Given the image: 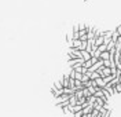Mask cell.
I'll list each match as a JSON object with an SVG mask.
<instances>
[{
	"label": "cell",
	"instance_id": "cell-1",
	"mask_svg": "<svg viewBox=\"0 0 121 117\" xmlns=\"http://www.w3.org/2000/svg\"><path fill=\"white\" fill-rule=\"evenodd\" d=\"M92 110H94V105L88 103L87 106L83 108V116L84 117H91V112H92Z\"/></svg>",
	"mask_w": 121,
	"mask_h": 117
},
{
	"label": "cell",
	"instance_id": "cell-2",
	"mask_svg": "<svg viewBox=\"0 0 121 117\" xmlns=\"http://www.w3.org/2000/svg\"><path fill=\"white\" fill-rule=\"evenodd\" d=\"M91 56H92V55H91L90 51H87V50H83V51H81V58H83L84 61H88V59H91Z\"/></svg>",
	"mask_w": 121,
	"mask_h": 117
},
{
	"label": "cell",
	"instance_id": "cell-3",
	"mask_svg": "<svg viewBox=\"0 0 121 117\" xmlns=\"http://www.w3.org/2000/svg\"><path fill=\"white\" fill-rule=\"evenodd\" d=\"M95 81H96V86H98L99 88H105L106 83H105V80H103L102 77H98V78H95Z\"/></svg>",
	"mask_w": 121,
	"mask_h": 117
},
{
	"label": "cell",
	"instance_id": "cell-4",
	"mask_svg": "<svg viewBox=\"0 0 121 117\" xmlns=\"http://www.w3.org/2000/svg\"><path fill=\"white\" fill-rule=\"evenodd\" d=\"M103 35H99V36H96L95 37V46H100V44H103Z\"/></svg>",
	"mask_w": 121,
	"mask_h": 117
},
{
	"label": "cell",
	"instance_id": "cell-5",
	"mask_svg": "<svg viewBox=\"0 0 121 117\" xmlns=\"http://www.w3.org/2000/svg\"><path fill=\"white\" fill-rule=\"evenodd\" d=\"M110 58V51H103V52H100V59H109Z\"/></svg>",
	"mask_w": 121,
	"mask_h": 117
},
{
	"label": "cell",
	"instance_id": "cell-6",
	"mask_svg": "<svg viewBox=\"0 0 121 117\" xmlns=\"http://www.w3.org/2000/svg\"><path fill=\"white\" fill-rule=\"evenodd\" d=\"M106 47H107V51H112V50H114V48H116V43L112 40V41H109V43L106 44Z\"/></svg>",
	"mask_w": 121,
	"mask_h": 117
},
{
	"label": "cell",
	"instance_id": "cell-7",
	"mask_svg": "<svg viewBox=\"0 0 121 117\" xmlns=\"http://www.w3.org/2000/svg\"><path fill=\"white\" fill-rule=\"evenodd\" d=\"M91 117H100V110L94 109L92 112H91Z\"/></svg>",
	"mask_w": 121,
	"mask_h": 117
},
{
	"label": "cell",
	"instance_id": "cell-8",
	"mask_svg": "<svg viewBox=\"0 0 121 117\" xmlns=\"http://www.w3.org/2000/svg\"><path fill=\"white\" fill-rule=\"evenodd\" d=\"M118 36H120V35H118V33H117L116 30H113V35H112V40H113L114 43H117V40H118Z\"/></svg>",
	"mask_w": 121,
	"mask_h": 117
},
{
	"label": "cell",
	"instance_id": "cell-9",
	"mask_svg": "<svg viewBox=\"0 0 121 117\" xmlns=\"http://www.w3.org/2000/svg\"><path fill=\"white\" fill-rule=\"evenodd\" d=\"M55 87H56L58 90H62V88H63V84H62V80H58V81L55 83Z\"/></svg>",
	"mask_w": 121,
	"mask_h": 117
},
{
	"label": "cell",
	"instance_id": "cell-10",
	"mask_svg": "<svg viewBox=\"0 0 121 117\" xmlns=\"http://www.w3.org/2000/svg\"><path fill=\"white\" fill-rule=\"evenodd\" d=\"M98 50L100 51V52H103V51H106V50H107V47H106V44L103 43V44H100V46H98Z\"/></svg>",
	"mask_w": 121,
	"mask_h": 117
},
{
	"label": "cell",
	"instance_id": "cell-11",
	"mask_svg": "<svg viewBox=\"0 0 121 117\" xmlns=\"http://www.w3.org/2000/svg\"><path fill=\"white\" fill-rule=\"evenodd\" d=\"M84 66H85L87 69H88V68H91V66H92V61H91V59H88V61H84Z\"/></svg>",
	"mask_w": 121,
	"mask_h": 117
},
{
	"label": "cell",
	"instance_id": "cell-12",
	"mask_svg": "<svg viewBox=\"0 0 121 117\" xmlns=\"http://www.w3.org/2000/svg\"><path fill=\"white\" fill-rule=\"evenodd\" d=\"M66 41H68L69 44H72V41H73V35H66Z\"/></svg>",
	"mask_w": 121,
	"mask_h": 117
},
{
	"label": "cell",
	"instance_id": "cell-13",
	"mask_svg": "<svg viewBox=\"0 0 121 117\" xmlns=\"http://www.w3.org/2000/svg\"><path fill=\"white\" fill-rule=\"evenodd\" d=\"M72 35H73V39H80V33L78 32H73Z\"/></svg>",
	"mask_w": 121,
	"mask_h": 117
},
{
	"label": "cell",
	"instance_id": "cell-14",
	"mask_svg": "<svg viewBox=\"0 0 121 117\" xmlns=\"http://www.w3.org/2000/svg\"><path fill=\"white\" fill-rule=\"evenodd\" d=\"M80 30V26H78V25H74V26H73V32H78Z\"/></svg>",
	"mask_w": 121,
	"mask_h": 117
},
{
	"label": "cell",
	"instance_id": "cell-15",
	"mask_svg": "<svg viewBox=\"0 0 121 117\" xmlns=\"http://www.w3.org/2000/svg\"><path fill=\"white\" fill-rule=\"evenodd\" d=\"M116 32H117L118 35H121V25H118V26L116 28Z\"/></svg>",
	"mask_w": 121,
	"mask_h": 117
}]
</instances>
